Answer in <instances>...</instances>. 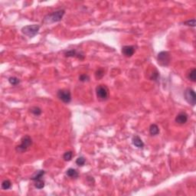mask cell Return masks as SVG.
Returning <instances> with one entry per match:
<instances>
[{
    "label": "cell",
    "instance_id": "cell-1",
    "mask_svg": "<svg viewBox=\"0 0 196 196\" xmlns=\"http://www.w3.org/2000/svg\"><path fill=\"white\" fill-rule=\"evenodd\" d=\"M65 14V11L64 9H59L57 11H55L50 14H48L45 16L43 19V22L45 24H52V23L57 22L62 20L63 16Z\"/></svg>",
    "mask_w": 196,
    "mask_h": 196
},
{
    "label": "cell",
    "instance_id": "cell-2",
    "mask_svg": "<svg viewBox=\"0 0 196 196\" xmlns=\"http://www.w3.org/2000/svg\"><path fill=\"white\" fill-rule=\"evenodd\" d=\"M32 139L29 136H24L21 139L20 144L16 147V150L17 153H23L26 152L28 149L32 146Z\"/></svg>",
    "mask_w": 196,
    "mask_h": 196
},
{
    "label": "cell",
    "instance_id": "cell-3",
    "mask_svg": "<svg viewBox=\"0 0 196 196\" xmlns=\"http://www.w3.org/2000/svg\"><path fill=\"white\" fill-rule=\"evenodd\" d=\"M158 64L162 67L169 66L171 62V55L168 51H162L157 55Z\"/></svg>",
    "mask_w": 196,
    "mask_h": 196
},
{
    "label": "cell",
    "instance_id": "cell-4",
    "mask_svg": "<svg viewBox=\"0 0 196 196\" xmlns=\"http://www.w3.org/2000/svg\"><path fill=\"white\" fill-rule=\"evenodd\" d=\"M40 29V26L38 25H26L22 28V32L25 35H27L29 38H33L39 33Z\"/></svg>",
    "mask_w": 196,
    "mask_h": 196
},
{
    "label": "cell",
    "instance_id": "cell-5",
    "mask_svg": "<svg viewBox=\"0 0 196 196\" xmlns=\"http://www.w3.org/2000/svg\"><path fill=\"white\" fill-rule=\"evenodd\" d=\"M96 94L98 100L101 101L107 100V98L109 97L108 89L104 85H99L96 87Z\"/></svg>",
    "mask_w": 196,
    "mask_h": 196
},
{
    "label": "cell",
    "instance_id": "cell-6",
    "mask_svg": "<svg viewBox=\"0 0 196 196\" xmlns=\"http://www.w3.org/2000/svg\"><path fill=\"white\" fill-rule=\"evenodd\" d=\"M57 96L60 100H62V102L65 103H68L71 101V94L68 90H59L57 93Z\"/></svg>",
    "mask_w": 196,
    "mask_h": 196
},
{
    "label": "cell",
    "instance_id": "cell-7",
    "mask_svg": "<svg viewBox=\"0 0 196 196\" xmlns=\"http://www.w3.org/2000/svg\"><path fill=\"white\" fill-rule=\"evenodd\" d=\"M184 97L185 100L192 106H195L196 103V96L194 90L192 88H187L184 92Z\"/></svg>",
    "mask_w": 196,
    "mask_h": 196
},
{
    "label": "cell",
    "instance_id": "cell-8",
    "mask_svg": "<svg viewBox=\"0 0 196 196\" xmlns=\"http://www.w3.org/2000/svg\"><path fill=\"white\" fill-rule=\"evenodd\" d=\"M64 55L65 57H78V59L84 60V55L82 52H78L75 49H71V50L65 51L64 52Z\"/></svg>",
    "mask_w": 196,
    "mask_h": 196
},
{
    "label": "cell",
    "instance_id": "cell-9",
    "mask_svg": "<svg viewBox=\"0 0 196 196\" xmlns=\"http://www.w3.org/2000/svg\"><path fill=\"white\" fill-rule=\"evenodd\" d=\"M135 47L132 45H125L122 48V54L125 57H130L134 55Z\"/></svg>",
    "mask_w": 196,
    "mask_h": 196
},
{
    "label": "cell",
    "instance_id": "cell-10",
    "mask_svg": "<svg viewBox=\"0 0 196 196\" xmlns=\"http://www.w3.org/2000/svg\"><path fill=\"white\" fill-rule=\"evenodd\" d=\"M188 119H189V116H188V114L185 112H180L176 116L175 120L178 124L182 125V124H185V123H187Z\"/></svg>",
    "mask_w": 196,
    "mask_h": 196
},
{
    "label": "cell",
    "instance_id": "cell-11",
    "mask_svg": "<svg viewBox=\"0 0 196 196\" xmlns=\"http://www.w3.org/2000/svg\"><path fill=\"white\" fill-rule=\"evenodd\" d=\"M132 143L136 147L139 149H143L144 147V143L138 136H134L132 138Z\"/></svg>",
    "mask_w": 196,
    "mask_h": 196
},
{
    "label": "cell",
    "instance_id": "cell-12",
    "mask_svg": "<svg viewBox=\"0 0 196 196\" xmlns=\"http://www.w3.org/2000/svg\"><path fill=\"white\" fill-rule=\"evenodd\" d=\"M45 170H38L32 175V176L31 177V179L32 181H34V182L36 180H39V179H41V178L45 176Z\"/></svg>",
    "mask_w": 196,
    "mask_h": 196
},
{
    "label": "cell",
    "instance_id": "cell-13",
    "mask_svg": "<svg viewBox=\"0 0 196 196\" xmlns=\"http://www.w3.org/2000/svg\"><path fill=\"white\" fill-rule=\"evenodd\" d=\"M66 175L70 178H77L79 176L78 171L74 169H72V168H70L66 171Z\"/></svg>",
    "mask_w": 196,
    "mask_h": 196
},
{
    "label": "cell",
    "instance_id": "cell-14",
    "mask_svg": "<svg viewBox=\"0 0 196 196\" xmlns=\"http://www.w3.org/2000/svg\"><path fill=\"white\" fill-rule=\"evenodd\" d=\"M149 133L152 136H156L160 133V129L156 124H151L149 126Z\"/></svg>",
    "mask_w": 196,
    "mask_h": 196
},
{
    "label": "cell",
    "instance_id": "cell-15",
    "mask_svg": "<svg viewBox=\"0 0 196 196\" xmlns=\"http://www.w3.org/2000/svg\"><path fill=\"white\" fill-rule=\"evenodd\" d=\"M187 78L189 80H192V82L196 81V69L192 68L189 71V72L187 74Z\"/></svg>",
    "mask_w": 196,
    "mask_h": 196
},
{
    "label": "cell",
    "instance_id": "cell-16",
    "mask_svg": "<svg viewBox=\"0 0 196 196\" xmlns=\"http://www.w3.org/2000/svg\"><path fill=\"white\" fill-rule=\"evenodd\" d=\"M30 111L32 114H33L35 116H39L41 115V113H42V110L40 107H32L31 109H30Z\"/></svg>",
    "mask_w": 196,
    "mask_h": 196
},
{
    "label": "cell",
    "instance_id": "cell-17",
    "mask_svg": "<svg viewBox=\"0 0 196 196\" xmlns=\"http://www.w3.org/2000/svg\"><path fill=\"white\" fill-rule=\"evenodd\" d=\"M11 187V182L9 179H5L2 182V189L4 190H8Z\"/></svg>",
    "mask_w": 196,
    "mask_h": 196
},
{
    "label": "cell",
    "instance_id": "cell-18",
    "mask_svg": "<svg viewBox=\"0 0 196 196\" xmlns=\"http://www.w3.org/2000/svg\"><path fill=\"white\" fill-rule=\"evenodd\" d=\"M104 70L103 68H99L97 70V71L95 72V78H96V79H97V80H100V79H101V78L104 76Z\"/></svg>",
    "mask_w": 196,
    "mask_h": 196
},
{
    "label": "cell",
    "instance_id": "cell-19",
    "mask_svg": "<svg viewBox=\"0 0 196 196\" xmlns=\"http://www.w3.org/2000/svg\"><path fill=\"white\" fill-rule=\"evenodd\" d=\"M34 186L38 189H41L45 187V182L42 179H39V180L34 181Z\"/></svg>",
    "mask_w": 196,
    "mask_h": 196
},
{
    "label": "cell",
    "instance_id": "cell-20",
    "mask_svg": "<svg viewBox=\"0 0 196 196\" xmlns=\"http://www.w3.org/2000/svg\"><path fill=\"white\" fill-rule=\"evenodd\" d=\"M72 157H73V152L72 151H68L66 153H64V155H63V159L65 161H71Z\"/></svg>",
    "mask_w": 196,
    "mask_h": 196
},
{
    "label": "cell",
    "instance_id": "cell-21",
    "mask_svg": "<svg viewBox=\"0 0 196 196\" xmlns=\"http://www.w3.org/2000/svg\"><path fill=\"white\" fill-rule=\"evenodd\" d=\"M85 162H86V160H85L84 157L83 156H80L78 157L77 160H76V164L78 165V166H84Z\"/></svg>",
    "mask_w": 196,
    "mask_h": 196
},
{
    "label": "cell",
    "instance_id": "cell-22",
    "mask_svg": "<svg viewBox=\"0 0 196 196\" xmlns=\"http://www.w3.org/2000/svg\"><path fill=\"white\" fill-rule=\"evenodd\" d=\"M9 82L11 84V85H18L19 83H20V80L18 78H17L16 77H11V78H9Z\"/></svg>",
    "mask_w": 196,
    "mask_h": 196
},
{
    "label": "cell",
    "instance_id": "cell-23",
    "mask_svg": "<svg viewBox=\"0 0 196 196\" xmlns=\"http://www.w3.org/2000/svg\"><path fill=\"white\" fill-rule=\"evenodd\" d=\"M90 77L87 74H80L79 76V80L81 81V82H87V81H89Z\"/></svg>",
    "mask_w": 196,
    "mask_h": 196
},
{
    "label": "cell",
    "instance_id": "cell-24",
    "mask_svg": "<svg viewBox=\"0 0 196 196\" xmlns=\"http://www.w3.org/2000/svg\"><path fill=\"white\" fill-rule=\"evenodd\" d=\"M185 25H188V26H191V27H195V18H192V19H189V20L185 21L184 22Z\"/></svg>",
    "mask_w": 196,
    "mask_h": 196
}]
</instances>
